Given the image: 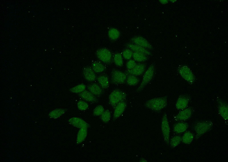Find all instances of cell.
Segmentation results:
<instances>
[{
	"label": "cell",
	"instance_id": "obj_12",
	"mask_svg": "<svg viewBox=\"0 0 228 162\" xmlns=\"http://www.w3.org/2000/svg\"><path fill=\"white\" fill-rule=\"evenodd\" d=\"M218 112L220 115L225 121L228 120V106L226 103L223 101L219 100Z\"/></svg>",
	"mask_w": 228,
	"mask_h": 162
},
{
	"label": "cell",
	"instance_id": "obj_31",
	"mask_svg": "<svg viewBox=\"0 0 228 162\" xmlns=\"http://www.w3.org/2000/svg\"><path fill=\"white\" fill-rule=\"evenodd\" d=\"M114 60L115 64L119 67H121L123 65V61L121 55L119 53H116L114 56Z\"/></svg>",
	"mask_w": 228,
	"mask_h": 162
},
{
	"label": "cell",
	"instance_id": "obj_18",
	"mask_svg": "<svg viewBox=\"0 0 228 162\" xmlns=\"http://www.w3.org/2000/svg\"><path fill=\"white\" fill-rule=\"evenodd\" d=\"M126 106V103L124 101L118 104L115 107L113 117L114 119L118 118L122 114Z\"/></svg>",
	"mask_w": 228,
	"mask_h": 162
},
{
	"label": "cell",
	"instance_id": "obj_36",
	"mask_svg": "<svg viewBox=\"0 0 228 162\" xmlns=\"http://www.w3.org/2000/svg\"><path fill=\"white\" fill-rule=\"evenodd\" d=\"M136 65V64L135 61L130 60L127 62L126 67L127 70H129L133 69Z\"/></svg>",
	"mask_w": 228,
	"mask_h": 162
},
{
	"label": "cell",
	"instance_id": "obj_27",
	"mask_svg": "<svg viewBox=\"0 0 228 162\" xmlns=\"http://www.w3.org/2000/svg\"><path fill=\"white\" fill-rule=\"evenodd\" d=\"M133 56L134 60L138 62H143L146 61L147 57L146 55L142 53L134 52Z\"/></svg>",
	"mask_w": 228,
	"mask_h": 162
},
{
	"label": "cell",
	"instance_id": "obj_14",
	"mask_svg": "<svg viewBox=\"0 0 228 162\" xmlns=\"http://www.w3.org/2000/svg\"><path fill=\"white\" fill-rule=\"evenodd\" d=\"M189 99L188 97L182 95L179 97L176 103L177 109L181 110L186 108L188 105Z\"/></svg>",
	"mask_w": 228,
	"mask_h": 162
},
{
	"label": "cell",
	"instance_id": "obj_24",
	"mask_svg": "<svg viewBox=\"0 0 228 162\" xmlns=\"http://www.w3.org/2000/svg\"><path fill=\"white\" fill-rule=\"evenodd\" d=\"M126 81L128 84L133 86L138 84L139 80L136 76L132 74H129L127 76Z\"/></svg>",
	"mask_w": 228,
	"mask_h": 162
},
{
	"label": "cell",
	"instance_id": "obj_7",
	"mask_svg": "<svg viewBox=\"0 0 228 162\" xmlns=\"http://www.w3.org/2000/svg\"><path fill=\"white\" fill-rule=\"evenodd\" d=\"M96 55L98 58L104 63H109L111 61V53L107 49L103 48L99 49L97 51Z\"/></svg>",
	"mask_w": 228,
	"mask_h": 162
},
{
	"label": "cell",
	"instance_id": "obj_25",
	"mask_svg": "<svg viewBox=\"0 0 228 162\" xmlns=\"http://www.w3.org/2000/svg\"><path fill=\"white\" fill-rule=\"evenodd\" d=\"M65 110L64 109H59L54 110L49 114L50 117L52 118L56 119L65 113Z\"/></svg>",
	"mask_w": 228,
	"mask_h": 162
},
{
	"label": "cell",
	"instance_id": "obj_6",
	"mask_svg": "<svg viewBox=\"0 0 228 162\" xmlns=\"http://www.w3.org/2000/svg\"><path fill=\"white\" fill-rule=\"evenodd\" d=\"M161 128L164 141L166 144H168L169 141L170 129L167 116L166 114L164 115L162 119Z\"/></svg>",
	"mask_w": 228,
	"mask_h": 162
},
{
	"label": "cell",
	"instance_id": "obj_13",
	"mask_svg": "<svg viewBox=\"0 0 228 162\" xmlns=\"http://www.w3.org/2000/svg\"><path fill=\"white\" fill-rule=\"evenodd\" d=\"M132 41L135 44L145 48L151 49L152 46L144 38L141 37H136L132 39Z\"/></svg>",
	"mask_w": 228,
	"mask_h": 162
},
{
	"label": "cell",
	"instance_id": "obj_8",
	"mask_svg": "<svg viewBox=\"0 0 228 162\" xmlns=\"http://www.w3.org/2000/svg\"><path fill=\"white\" fill-rule=\"evenodd\" d=\"M181 76L189 83H192L194 81V77L191 71L187 67L182 66L178 70Z\"/></svg>",
	"mask_w": 228,
	"mask_h": 162
},
{
	"label": "cell",
	"instance_id": "obj_29",
	"mask_svg": "<svg viewBox=\"0 0 228 162\" xmlns=\"http://www.w3.org/2000/svg\"><path fill=\"white\" fill-rule=\"evenodd\" d=\"M108 35L111 39L115 40L119 37L120 33L117 29L112 28L109 30L108 32Z\"/></svg>",
	"mask_w": 228,
	"mask_h": 162
},
{
	"label": "cell",
	"instance_id": "obj_1",
	"mask_svg": "<svg viewBox=\"0 0 228 162\" xmlns=\"http://www.w3.org/2000/svg\"><path fill=\"white\" fill-rule=\"evenodd\" d=\"M166 97H162L154 98L147 101L145 106L153 111H159L164 108L167 105Z\"/></svg>",
	"mask_w": 228,
	"mask_h": 162
},
{
	"label": "cell",
	"instance_id": "obj_37",
	"mask_svg": "<svg viewBox=\"0 0 228 162\" xmlns=\"http://www.w3.org/2000/svg\"><path fill=\"white\" fill-rule=\"evenodd\" d=\"M160 2L163 4H165L168 1L167 0H160Z\"/></svg>",
	"mask_w": 228,
	"mask_h": 162
},
{
	"label": "cell",
	"instance_id": "obj_15",
	"mask_svg": "<svg viewBox=\"0 0 228 162\" xmlns=\"http://www.w3.org/2000/svg\"><path fill=\"white\" fill-rule=\"evenodd\" d=\"M83 74L85 78L89 81H93L96 79V76L93 69L89 67L85 68L83 70Z\"/></svg>",
	"mask_w": 228,
	"mask_h": 162
},
{
	"label": "cell",
	"instance_id": "obj_22",
	"mask_svg": "<svg viewBox=\"0 0 228 162\" xmlns=\"http://www.w3.org/2000/svg\"><path fill=\"white\" fill-rule=\"evenodd\" d=\"M87 133L86 128H81L78 132L77 138V143L80 144L85 139Z\"/></svg>",
	"mask_w": 228,
	"mask_h": 162
},
{
	"label": "cell",
	"instance_id": "obj_11",
	"mask_svg": "<svg viewBox=\"0 0 228 162\" xmlns=\"http://www.w3.org/2000/svg\"><path fill=\"white\" fill-rule=\"evenodd\" d=\"M69 122L74 126L81 128H86L89 126V124L83 120L77 117H73L69 120Z\"/></svg>",
	"mask_w": 228,
	"mask_h": 162
},
{
	"label": "cell",
	"instance_id": "obj_32",
	"mask_svg": "<svg viewBox=\"0 0 228 162\" xmlns=\"http://www.w3.org/2000/svg\"><path fill=\"white\" fill-rule=\"evenodd\" d=\"M101 120L104 122H108L111 117V113L109 110H107L103 112L101 115Z\"/></svg>",
	"mask_w": 228,
	"mask_h": 162
},
{
	"label": "cell",
	"instance_id": "obj_35",
	"mask_svg": "<svg viewBox=\"0 0 228 162\" xmlns=\"http://www.w3.org/2000/svg\"><path fill=\"white\" fill-rule=\"evenodd\" d=\"M122 54L124 58L126 59H129L133 56V53L131 50L126 49L123 51Z\"/></svg>",
	"mask_w": 228,
	"mask_h": 162
},
{
	"label": "cell",
	"instance_id": "obj_20",
	"mask_svg": "<svg viewBox=\"0 0 228 162\" xmlns=\"http://www.w3.org/2000/svg\"><path fill=\"white\" fill-rule=\"evenodd\" d=\"M88 88L89 92L93 95H100L102 90L101 87L97 84H93L89 85Z\"/></svg>",
	"mask_w": 228,
	"mask_h": 162
},
{
	"label": "cell",
	"instance_id": "obj_26",
	"mask_svg": "<svg viewBox=\"0 0 228 162\" xmlns=\"http://www.w3.org/2000/svg\"><path fill=\"white\" fill-rule=\"evenodd\" d=\"M92 69L93 70L97 73H100L103 71L105 68L103 65L101 63L97 61L93 63L92 64Z\"/></svg>",
	"mask_w": 228,
	"mask_h": 162
},
{
	"label": "cell",
	"instance_id": "obj_38",
	"mask_svg": "<svg viewBox=\"0 0 228 162\" xmlns=\"http://www.w3.org/2000/svg\"><path fill=\"white\" fill-rule=\"evenodd\" d=\"M140 161L141 162H146V161L144 158H141V159Z\"/></svg>",
	"mask_w": 228,
	"mask_h": 162
},
{
	"label": "cell",
	"instance_id": "obj_9",
	"mask_svg": "<svg viewBox=\"0 0 228 162\" xmlns=\"http://www.w3.org/2000/svg\"><path fill=\"white\" fill-rule=\"evenodd\" d=\"M192 110L190 108L181 110L175 117V119L178 121H183L188 120L191 117Z\"/></svg>",
	"mask_w": 228,
	"mask_h": 162
},
{
	"label": "cell",
	"instance_id": "obj_4",
	"mask_svg": "<svg viewBox=\"0 0 228 162\" xmlns=\"http://www.w3.org/2000/svg\"><path fill=\"white\" fill-rule=\"evenodd\" d=\"M154 72V65L152 64L144 73L142 82L137 90V92L141 91L152 79Z\"/></svg>",
	"mask_w": 228,
	"mask_h": 162
},
{
	"label": "cell",
	"instance_id": "obj_23",
	"mask_svg": "<svg viewBox=\"0 0 228 162\" xmlns=\"http://www.w3.org/2000/svg\"><path fill=\"white\" fill-rule=\"evenodd\" d=\"M97 80L101 87L103 88H107L109 86V81L107 76L102 75L99 76L97 78Z\"/></svg>",
	"mask_w": 228,
	"mask_h": 162
},
{
	"label": "cell",
	"instance_id": "obj_10",
	"mask_svg": "<svg viewBox=\"0 0 228 162\" xmlns=\"http://www.w3.org/2000/svg\"><path fill=\"white\" fill-rule=\"evenodd\" d=\"M146 67L145 65L143 63L136 64V66L131 70H127L126 74H132L135 76H139L142 74L145 71Z\"/></svg>",
	"mask_w": 228,
	"mask_h": 162
},
{
	"label": "cell",
	"instance_id": "obj_3",
	"mask_svg": "<svg viewBox=\"0 0 228 162\" xmlns=\"http://www.w3.org/2000/svg\"><path fill=\"white\" fill-rule=\"evenodd\" d=\"M126 97V94L125 92L119 90H115L109 95L110 103L113 107H115L119 103L124 101Z\"/></svg>",
	"mask_w": 228,
	"mask_h": 162
},
{
	"label": "cell",
	"instance_id": "obj_33",
	"mask_svg": "<svg viewBox=\"0 0 228 162\" xmlns=\"http://www.w3.org/2000/svg\"><path fill=\"white\" fill-rule=\"evenodd\" d=\"M104 111L103 107L101 105L97 106L94 109L93 114L95 116L101 115Z\"/></svg>",
	"mask_w": 228,
	"mask_h": 162
},
{
	"label": "cell",
	"instance_id": "obj_17",
	"mask_svg": "<svg viewBox=\"0 0 228 162\" xmlns=\"http://www.w3.org/2000/svg\"><path fill=\"white\" fill-rule=\"evenodd\" d=\"M127 46L135 52L142 53L146 55H149L150 53L145 48L136 44L129 43Z\"/></svg>",
	"mask_w": 228,
	"mask_h": 162
},
{
	"label": "cell",
	"instance_id": "obj_16",
	"mask_svg": "<svg viewBox=\"0 0 228 162\" xmlns=\"http://www.w3.org/2000/svg\"><path fill=\"white\" fill-rule=\"evenodd\" d=\"M188 127V124L184 122H180L175 124L173 126V130L177 134H181L185 132Z\"/></svg>",
	"mask_w": 228,
	"mask_h": 162
},
{
	"label": "cell",
	"instance_id": "obj_28",
	"mask_svg": "<svg viewBox=\"0 0 228 162\" xmlns=\"http://www.w3.org/2000/svg\"><path fill=\"white\" fill-rule=\"evenodd\" d=\"M181 141V137L180 136H174L170 140V146L172 148H175L180 144Z\"/></svg>",
	"mask_w": 228,
	"mask_h": 162
},
{
	"label": "cell",
	"instance_id": "obj_30",
	"mask_svg": "<svg viewBox=\"0 0 228 162\" xmlns=\"http://www.w3.org/2000/svg\"><path fill=\"white\" fill-rule=\"evenodd\" d=\"M85 88V85L83 84H81L71 88L70 90L71 92L74 93H80L84 91Z\"/></svg>",
	"mask_w": 228,
	"mask_h": 162
},
{
	"label": "cell",
	"instance_id": "obj_34",
	"mask_svg": "<svg viewBox=\"0 0 228 162\" xmlns=\"http://www.w3.org/2000/svg\"><path fill=\"white\" fill-rule=\"evenodd\" d=\"M77 106L79 110L84 111L87 109L88 105L86 102L82 101H80L78 103Z\"/></svg>",
	"mask_w": 228,
	"mask_h": 162
},
{
	"label": "cell",
	"instance_id": "obj_2",
	"mask_svg": "<svg viewBox=\"0 0 228 162\" xmlns=\"http://www.w3.org/2000/svg\"><path fill=\"white\" fill-rule=\"evenodd\" d=\"M213 124L212 122L209 121L199 122L195 124L193 129L196 134V138H199L208 131Z\"/></svg>",
	"mask_w": 228,
	"mask_h": 162
},
{
	"label": "cell",
	"instance_id": "obj_5",
	"mask_svg": "<svg viewBox=\"0 0 228 162\" xmlns=\"http://www.w3.org/2000/svg\"><path fill=\"white\" fill-rule=\"evenodd\" d=\"M127 77L126 74L118 70H114L111 73V81L113 83L115 84H118L124 83Z\"/></svg>",
	"mask_w": 228,
	"mask_h": 162
},
{
	"label": "cell",
	"instance_id": "obj_19",
	"mask_svg": "<svg viewBox=\"0 0 228 162\" xmlns=\"http://www.w3.org/2000/svg\"><path fill=\"white\" fill-rule=\"evenodd\" d=\"M80 96L84 100L91 102H94L96 99L94 95L90 92L84 90L79 94Z\"/></svg>",
	"mask_w": 228,
	"mask_h": 162
},
{
	"label": "cell",
	"instance_id": "obj_21",
	"mask_svg": "<svg viewBox=\"0 0 228 162\" xmlns=\"http://www.w3.org/2000/svg\"><path fill=\"white\" fill-rule=\"evenodd\" d=\"M194 136L193 134L190 131L186 132L181 138L182 141L184 144H189L193 140Z\"/></svg>",
	"mask_w": 228,
	"mask_h": 162
}]
</instances>
